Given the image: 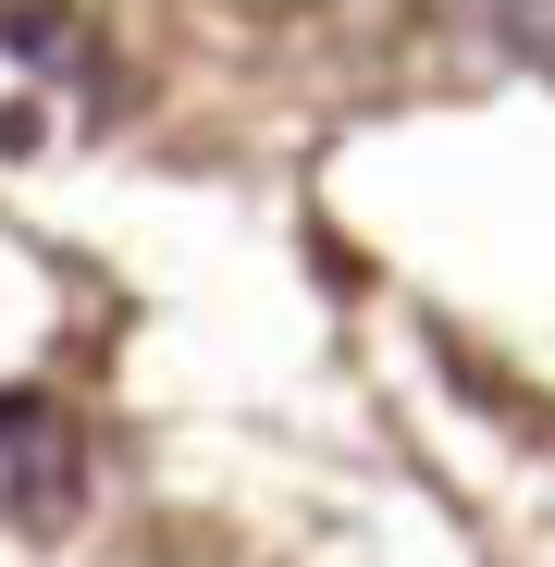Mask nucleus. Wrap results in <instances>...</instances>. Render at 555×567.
<instances>
[{"instance_id":"1","label":"nucleus","mask_w":555,"mask_h":567,"mask_svg":"<svg viewBox=\"0 0 555 567\" xmlns=\"http://www.w3.org/2000/svg\"><path fill=\"white\" fill-rule=\"evenodd\" d=\"M86 506V432L50 408V395H0V518L62 543Z\"/></svg>"},{"instance_id":"2","label":"nucleus","mask_w":555,"mask_h":567,"mask_svg":"<svg viewBox=\"0 0 555 567\" xmlns=\"http://www.w3.org/2000/svg\"><path fill=\"white\" fill-rule=\"evenodd\" d=\"M494 38H506L531 74H555V0H494Z\"/></svg>"}]
</instances>
